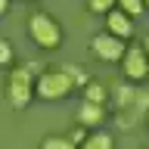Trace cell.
Segmentation results:
<instances>
[{"instance_id":"1","label":"cell","mask_w":149,"mask_h":149,"mask_svg":"<svg viewBox=\"0 0 149 149\" xmlns=\"http://www.w3.org/2000/svg\"><path fill=\"white\" fill-rule=\"evenodd\" d=\"M28 31L34 37V44L44 47V50H56L62 44V28H59V22L50 13H34L28 19Z\"/></svg>"},{"instance_id":"2","label":"cell","mask_w":149,"mask_h":149,"mask_svg":"<svg viewBox=\"0 0 149 149\" xmlns=\"http://www.w3.org/2000/svg\"><path fill=\"white\" fill-rule=\"evenodd\" d=\"M72 87H74V81L65 74V68H47V72L37 78L34 93L40 96V100L56 102V100H62V96H68V90H72Z\"/></svg>"},{"instance_id":"3","label":"cell","mask_w":149,"mask_h":149,"mask_svg":"<svg viewBox=\"0 0 149 149\" xmlns=\"http://www.w3.org/2000/svg\"><path fill=\"white\" fill-rule=\"evenodd\" d=\"M34 87L37 84H31V72H28V68H13V72H9V100H13L16 109H25L28 106Z\"/></svg>"},{"instance_id":"4","label":"cell","mask_w":149,"mask_h":149,"mask_svg":"<svg viewBox=\"0 0 149 149\" xmlns=\"http://www.w3.org/2000/svg\"><path fill=\"white\" fill-rule=\"evenodd\" d=\"M90 50H93L96 59H102V62H121L124 53H127V50H124V40L115 37V34H109V31L93 37V40H90Z\"/></svg>"},{"instance_id":"5","label":"cell","mask_w":149,"mask_h":149,"mask_svg":"<svg viewBox=\"0 0 149 149\" xmlns=\"http://www.w3.org/2000/svg\"><path fill=\"white\" fill-rule=\"evenodd\" d=\"M121 65H124V74L134 78V81L146 78L149 74V56H146V50H143V44L130 47L127 53H124V59H121Z\"/></svg>"},{"instance_id":"6","label":"cell","mask_w":149,"mask_h":149,"mask_svg":"<svg viewBox=\"0 0 149 149\" xmlns=\"http://www.w3.org/2000/svg\"><path fill=\"white\" fill-rule=\"evenodd\" d=\"M106 31L121 37V40H127V37L134 34V22H130V16L124 9H112L109 16H106Z\"/></svg>"},{"instance_id":"7","label":"cell","mask_w":149,"mask_h":149,"mask_svg":"<svg viewBox=\"0 0 149 149\" xmlns=\"http://www.w3.org/2000/svg\"><path fill=\"white\" fill-rule=\"evenodd\" d=\"M146 112H149V93H140L137 102H134L130 109H121V112H118V124L130 130V127H137V121L143 118Z\"/></svg>"},{"instance_id":"8","label":"cell","mask_w":149,"mask_h":149,"mask_svg":"<svg viewBox=\"0 0 149 149\" xmlns=\"http://www.w3.org/2000/svg\"><path fill=\"white\" fill-rule=\"evenodd\" d=\"M102 106H96V102H81V109H78V121H81L84 127H96V124H102Z\"/></svg>"},{"instance_id":"9","label":"cell","mask_w":149,"mask_h":149,"mask_svg":"<svg viewBox=\"0 0 149 149\" xmlns=\"http://www.w3.org/2000/svg\"><path fill=\"white\" fill-rule=\"evenodd\" d=\"M137 96H140V90H134L130 84H118V87H115V106H118V112L130 109V106L137 102Z\"/></svg>"},{"instance_id":"10","label":"cell","mask_w":149,"mask_h":149,"mask_svg":"<svg viewBox=\"0 0 149 149\" xmlns=\"http://www.w3.org/2000/svg\"><path fill=\"white\" fill-rule=\"evenodd\" d=\"M81 149H112V134L109 130H93L81 143Z\"/></svg>"},{"instance_id":"11","label":"cell","mask_w":149,"mask_h":149,"mask_svg":"<svg viewBox=\"0 0 149 149\" xmlns=\"http://www.w3.org/2000/svg\"><path fill=\"white\" fill-rule=\"evenodd\" d=\"M84 100H87V102H96V106H102V102L109 100V90H106L102 84H87V87H84Z\"/></svg>"},{"instance_id":"12","label":"cell","mask_w":149,"mask_h":149,"mask_svg":"<svg viewBox=\"0 0 149 149\" xmlns=\"http://www.w3.org/2000/svg\"><path fill=\"white\" fill-rule=\"evenodd\" d=\"M40 149H78L68 137H44L40 140Z\"/></svg>"},{"instance_id":"13","label":"cell","mask_w":149,"mask_h":149,"mask_svg":"<svg viewBox=\"0 0 149 149\" xmlns=\"http://www.w3.org/2000/svg\"><path fill=\"white\" fill-rule=\"evenodd\" d=\"M118 9H124L127 16H140L146 9V0H118Z\"/></svg>"},{"instance_id":"14","label":"cell","mask_w":149,"mask_h":149,"mask_svg":"<svg viewBox=\"0 0 149 149\" xmlns=\"http://www.w3.org/2000/svg\"><path fill=\"white\" fill-rule=\"evenodd\" d=\"M62 68H65V74H68L74 84H84V87H87V72H84L81 65H62Z\"/></svg>"},{"instance_id":"15","label":"cell","mask_w":149,"mask_h":149,"mask_svg":"<svg viewBox=\"0 0 149 149\" xmlns=\"http://www.w3.org/2000/svg\"><path fill=\"white\" fill-rule=\"evenodd\" d=\"M115 3H118V0H90L87 6H90V13H106V16H109L112 9H115Z\"/></svg>"},{"instance_id":"16","label":"cell","mask_w":149,"mask_h":149,"mask_svg":"<svg viewBox=\"0 0 149 149\" xmlns=\"http://www.w3.org/2000/svg\"><path fill=\"white\" fill-rule=\"evenodd\" d=\"M87 137H90V134L84 130V124H81V127H74L72 134H68V140H72V143H74V146H78V149H81V143H84V140H87Z\"/></svg>"},{"instance_id":"17","label":"cell","mask_w":149,"mask_h":149,"mask_svg":"<svg viewBox=\"0 0 149 149\" xmlns=\"http://www.w3.org/2000/svg\"><path fill=\"white\" fill-rule=\"evenodd\" d=\"M0 62H3V65L13 62V44H9V40H3V44H0Z\"/></svg>"},{"instance_id":"18","label":"cell","mask_w":149,"mask_h":149,"mask_svg":"<svg viewBox=\"0 0 149 149\" xmlns=\"http://www.w3.org/2000/svg\"><path fill=\"white\" fill-rule=\"evenodd\" d=\"M9 9V0H0V13H6Z\"/></svg>"},{"instance_id":"19","label":"cell","mask_w":149,"mask_h":149,"mask_svg":"<svg viewBox=\"0 0 149 149\" xmlns=\"http://www.w3.org/2000/svg\"><path fill=\"white\" fill-rule=\"evenodd\" d=\"M143 50H146V56H149V34L143 37Z\"/></svg>"},{"instance_id":"20","label":"cell","mask_w":149,"mask_h":149,"mask_svg":"<svg viewBox=\"0 0 149 149\" xmlns=\"http://www.w3.org/2000/svg\"><path fill=\"white\" fill-rule=\"evenodd\" d=\"M146 9H149V0H146Z\"/></svg>"},{"instance_id":"21","label":"cell","mask_w":149,"mask_h":149,"mask_svg":"<svg viewBox=\"0 0 149 149\" xmlns=\"http://www.w3.org/2000/svg\"><path fill=\"white\" fill-rule=\"evenodd\" d=\"M143 149H149V146H143Z\"/></svg>"}]
</instances>
